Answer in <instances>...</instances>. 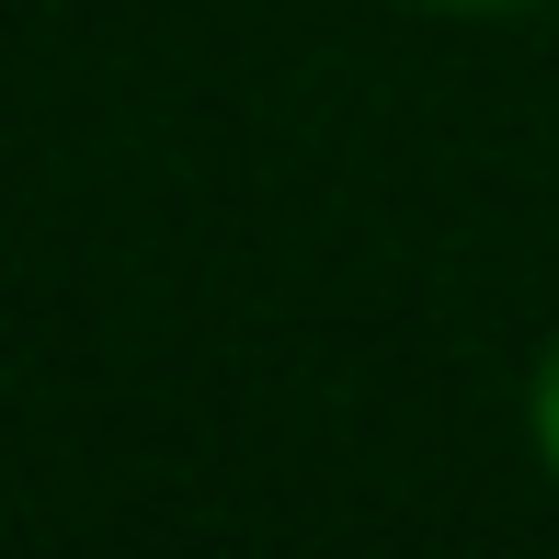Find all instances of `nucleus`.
<instances>
[{"mask_svg": "<svg viewBox=\"0 0 559 559\" xmlns=\"http://www.w3.org/2000/svg\"><path fill=\"white\" fill-rule=\"evenodd\" d=\"M525 435H537V468L559 479V332L537 354V377H525Z\"/></svg>", "mask_w": 559, "mask_h": 559, "instance_id": "f257e3e1", "label": "nucleus"}, {"mask_svg": "<svg viewBox=\"0 0 559 559\" xmlns=\"http://www.w3.org/2000/svg\"><path fill=\"white\" fill-rule=\"evenodd\" d=\"M435 12H525V0H435Z\"/></svg>", "mask_w": 559, "mask_h": 559, "instance_id": "f03ea898", "label": "nucleus"}]
</instances>
